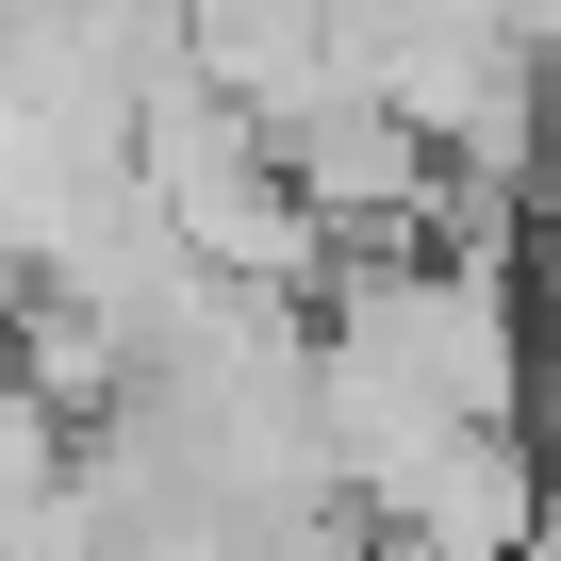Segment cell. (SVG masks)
<instances>
[{
    "mask_svg": "<svg viewBox=\"0 0 561 561\" xmlns=\"http://www.w3.org/2000/svg\"><path fill=\"white\" fill-rule=\"evenodd\" d=\"M528 446L561 462V231L528 248Z\"/></svg>",
    "mask_w": 561,
    "mask_h": 561,
    "instance_id": "cell-1",
    "label": "cell"
},
{
    "mask_svg": "<svg viewBox=\"0 0 561 561\" xmlns=\"http://www.w3.org/2000/svg\"><path fill=\"white\" fill-rule=\"evenodd\" d=\"M545 198H561V50H545Z\"/></svg>",
    "mask_w": 561,
    "mask_h": 561,
    "instance_id": "cell-2",
    "label": "cell"
}]
</instances>
